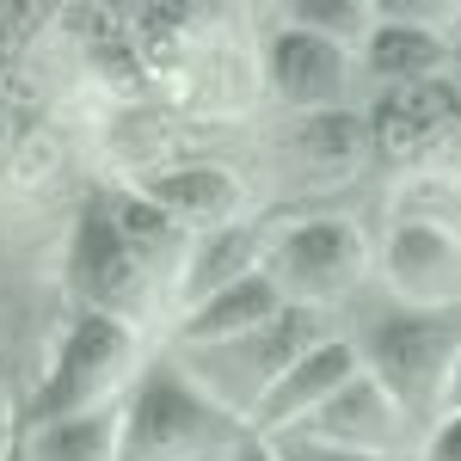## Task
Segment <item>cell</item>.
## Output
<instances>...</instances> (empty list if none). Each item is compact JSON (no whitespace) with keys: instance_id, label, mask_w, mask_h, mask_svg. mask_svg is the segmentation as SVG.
<instances>
[{"instance_id":"cell-17","label":"cell","mask_w":461,"mask_h":461,"mask_svg":"<svg viewBox=\"0 0 461 461\" xmlns=\"http://www.w3.org/2000/svg\"><path fill=\"white\" fill-rule=\"evenodd\" d=\"M25 461H117V400L25 430Z\"/></svg>"},{"instance_id":"cell-15","label":"cell","mask_w":461,"mask_h":461,"mask_svg":"<svg viewBox=\"0 0 461 461\" xmlns=\"http://www.w3.org/2000/svg\"><path fill=\"white\" fill-rule=\"evenodd\" d=\"M456 117V99H449V86L443 80H425V86H393V99H382L375 111V123H369V142L400 154V160H412V154H425L437 136H443V123Z\"/></svg>"},{"instance_id":"cell-16","label":"cell","mask_w":461,"mask_h":461,"mask_svg":"<svg viewBox=\"0 0 461 461\" xmlns=\"http://www.w3.org/2000/svg\"><path fill=\"white\" fill-rule=\"evenodd\" d=\"M111 221H117V234H123V247L136 252V265H142L148 277H173L178 284V265H185V252H191V228H178L173 215L160 210V203H148L142 191H130V197H105Z\"/></svg>"},{"instance_id":"cell-7","label":"cell","mask_w":461,"mask_h":461,"mask_svg":"<svg viewBox=\"0 0 461 461\" xmlns=\"http://www.w3.org/2000/svg\"><path fill=\"white\" fill-rule=\"evenodd\" d=\"M388 289L406 308H461V234L425 215H400L382 247Z\"/></svg>"},{"instance_id":"cell-10","label":"cell","mask_w":461,"mask_h":461,"mask_svg":"<svg viewBox=\"0 0 461 461\" xmlns=\"http://www.w3.org/2000/svg\"><path fill=\"white\" fill-rule=\"evenodd\" d=\"M357 369H363V363H357V345H351V339H320L314 351H302L284 375H277V388L258 400V412H252L247 430H258V437L295 430L308 412H320L332 393L345 388Z\"/></svg>"},{"instance_id":"cell-11","label":"cell","mask_w":461,"mask_h":461,"mask_svg":"<svg viewBox=\"0 0 461 461\" xmlns=\"http://www.w3.org/2000/svg\"><path fill=\"white\" fill-rule=\"evenodd\" d=\"M375 25L363 37V62L375 80H393V86H425V80H443L449 68V43H443V25L419 19L412 6H369Z\"/></svg>"},{"instance_id":"cell-19","label":"cell","mask_w":461,"mask_h":461,"mask_svg":"<svg viewBox=\"0 0 461 461\" xmlns=\"http://www.w3.org/2000/svg\"><path fill=\"white\" fill-rule=\"evenodd\" d=\"M289 25L326 37V43H339V50H351V43L369 37L375 13H369V6H345V0H302V6H289Z\"/></svg>"},{"instance_id":"cell-25","label":"cell","mask_w":461,"mask_h":461,"mask_svg":"<svg viewBox=\"0 0 461 461\" xmlns=\"http://www.w3.org/2000/svg\"><path fill=\"white\" fill-rule=\"evenodd\" d=\"M0 461H6V400H0Z\"/></svg>"},{"instance_id":"cell-18","label":"cell","mask_w":461,"mask_h":461,"mask_svg":"<svg viewBox=\"0 0 461 461\" xmlns=\"http://www.w3.org/2000/svg\"><path fill=\"white\" fill-rule=\"evenodd\" d=\"M369 148H375L369 142V117H357V111H345V105L314 111V117L302 123V136H295V154H302L308 167H320V173H345Z\"/></svg>"},{"instance_id":"cell-6","label":"cell","mask_w":461,"mask_h":461,"mask_svg":"<svg viewBox=\"0 0 461 461\" xmlns=\"http://www.w3.org/2000/svg\"><path fill=\"white\" fill-rule=\"evenodd\" d=\"M62 284L74 295V314H111V320H136L148 302V271L136 265V252L123 247L117 221H111L105 197H93L74 215L68 258H62Z\"/></svg>"},{"instance_id":"cell-13","label":"cell","mask_w":461,"mask_h":461,"mask_svg":"<svg viewBox=\"0 0 461 461\" xmlns=\"http://www.w3.org/2000/svg\"><path fill=\"white\" fill-rule=\"evenodd\" d=\"M277 314H284L277 284H271L265 271H252V277L215 289L210 302H197V308H185V314H178V351L240 339V332H252V326H265V320H277Z\"/></svg>"},{"instance_id":"cell-12","label":"cell","mask_w":461,"mask_h":461,"mask_svg":"<svg viewBox=\"0 0 461 461\" xmlns=\"http://www.w3.org/2000/svg\"><path fill=\"white\" fill-rule=\"evenodd\" d=\"M265 247H271V234L252 228V221H221V228L191 234V252L178 265V289H173L178 308H197V302H210L215 289L265 271Z\"/></svg>"},{"instance_id":"cell-1","label":"cell","mask_w":461,"mask_h":461,"mask_svg":"<svg viewBox=\"0 0 461 461\" xmlns=\"http://www.w3.org/2000/svg\"><path fill=\"white\" fill-rule=\"evenodd\" d=\"M247 425L191 388L178 357H154L117 400V461H221Z\"/></svg>"},{"instance_id":"cell-4","label":"cell","mask_w":461,"mask_h":461,"mask_svg":"<svg viewBox=\"0 0 461 461\" xmlns=\"http://www.w3.org/2000/svg\"><path fill=\"white\" fill-rule=\"evenodd\" d=\"M136 369V326L111 314H74V326L56 345L50 375L37 382L32 406H25V430L74 419V412H99L117 400V388Z\"/></svg>"},{"instance_id":"cell-23","label":"cell","mask_w":461,"mask_h":461,"mask_svg":"<svg viewBox=\"0 0 461 461\" xmlns=\"http://www.w3.org/2000/svg\"><path fill=\"white\" fill-rule=\"evenodd\" d=\"M443 43H449V74H456V86H461V13H456V25L443 32Z\"/></svg>"},{"instance_id":"cell-20","label":"cell","mask_w":461,"mask_h":461,"mask_svg":"<svg viewBox=\"0 0 461 461\" xmlns=\"http://www.w3.org/2000/svg\"><path fill=\"white\" fill-rule=\"evenodd\" d=\"M277 461H400V456H357V449H332V443H308V437H271Z\"/></svg>"},{"instance_id":"cell-5","label":"cell","mask_w":461,"mask_h":461,"mask_svg":"<svg viewBox=\"0 0 461 461\" xmlns=\"http://www.w3.org/2000/svg\"><path fill=\"white\" fill-rule=\"evenodd\" d=\"M369 271V247L345 215H302L284 234H271L265 247V277L277 284L289 308H320L351 295Z\"/></svg>"},{"instance_id":"cell-22","label":"cell","mask_w":461,"mask_h":461,"mask_svg":"<svg viewBox=\"0 0 461 461\" xmlns=\"http://www.w3.org/2000/svg\"><path fill=\"white\" fill-rule=\"evenodd\" d=\"M221 461H277V449H271V437L247 430V437H240V443H234V449H228Z\"/></svg>"},{"instance_id":"cell-24","label":"cell","mask_w":461,"mask_h":461,"mask_svg":"<svg viewBox=\"0 0 461 461\" xmlns=\"http://www.w3.org/2000/svg\"><path fill=\"white\" fill-rule=\"evenodd\" d=\"M443 412H461V351H456V369H449V393H443Z\"/></svg>"},{"instance_id":"cell-8","label":"cell","mask_w":461,"mask_h":461,"mask_svg":"<svg viewBox=\"0 0 461 461\" xmlns=\"http://www.w3.org/2000/svg\"><path fill=\"white\" fill-rule=\"evenodd\" d=\"M406 419H400V406H393L388 393L375 388L363 369H357L345 388L332 393L320 412H308L302 425L289 430V437H308V443H332V449H357V456H400V443H406ZM284 437V430H277Z\"/></svg>"},{"instance_id":"cell-9","label":"cell","mask_w":461,"mask_h":461,"mask_svg":"<svg viewBox=\"0 0 461 461\" xmlns=\"http://www.w3.org/2000/svg\"><path fill=\"white\" fill-rule=\"evenodd\" d=\"M265 80H271V93L295 111H332L345 105V80H351V50H339V43H326L314 32H271L265 43Z\"/></svg>"},{"instance_id":"cell-3","label":"cell","mask_w":461,"mask_h":461,"mask_svg":"<svg viewBox=\"0 0 461 461\" xmlns=\"http://www.w3.org/2000/svg\"><path fill=\"white\" fill-rule=\"evenodd\" d=\"M320 339H332V332L320 326V308H289L284 302L277 320L252 326V332H240V339L191 345V351H173V357H178V369L191 375V388L210 393L215 406L234 412L240 425H252L258 400L277 388V375H284L302 351H314Z\"/></svg>"},{"instance_id":"cell-14","label":"cell","mask_w":461,"mask_h":461,"mask_svg":"<svg viewBox=\"0 0 461 461\" xmlns=\"http://www.w3.org/2000/svg\"><path fill=\"white\" fill-rule=\"evenodd\" d=\"M148 203H160V210L173 215L178 228H221V221H234L240 210V185L228 167H210V160H197V167H167V173H154L142 185Z\"/></svg>"},{"instance_id":"cell-2","label":"cell","mask_w":461,"mask_h":461,"mask_svg":"<svg viewBox=\"0 0 461 461\" xmlns=\"http://www.w3.org/2000/svg\"><path fill=\"white\" fill-rule=\"evenodd\" d=\"M357 363L375 388L400 406V419L412 430H430L443 419V393H449V369L461 351V308H406L393 302L382 314L363 320Z\"/></svg>"},{"instance_id":"cell-21","label":"cell","mask_w":461,"mask_h":461,"mask_svg":"<svg viewBox=\"0 0 461 461\" xmlns=\"http://www.w3.org/2000/svg\"><path fill=\"white\" fill-rule=\"evenodd\" d=\"M419 461H461V412H443V419L425 430Z\"/></svg>"}]
</instances>
